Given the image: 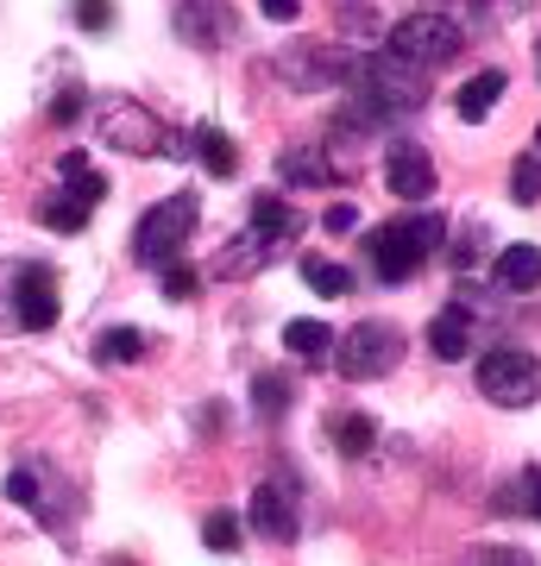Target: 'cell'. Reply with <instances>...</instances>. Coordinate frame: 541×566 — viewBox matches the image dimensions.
<instances>
[{
  "label": "cell",
  "instance_id": "1",
  "mask_svg": "<svg viewBox=\"0 0 541 566\" xmlns=\"http://www.w3.org/2000/svg\"><path fill=\"white\" fill-rule=\"evenodd\" d=\"M346 82H353V107L341 114V126H365V133H384L391 120H403V114H416L428 102V70L397 57L391 44L353 63Z\"/></svg>",
  "mask_w": 541,
  "mask_h": 566
},
{
  "label": "cell",
  "instance_id": "2",
  "mask_svg": "<svg viewBox=\"0 0 541 566\" xmlns=\"http://www.w3.org/2000/svg\"><path fill=\"white\" fill-rule=\"evenodd\" d=\"M435 245H441V221H435V214L391 221V227L372 233V271H378L384 283H403V277H416L422 264H428Z\"/></svg>",
  "mask_w": 541,
  "mask_h": 566
},
{
  "label": "cell",
  "instance_id": "3",
  "mask_svg": "<svg viewBox=\"0 0 541 566\" xmlns=\"http://www.w3.org/2000/svg\"><path fill=\"white\" fill-rule=\"evenodd\" d=\"M334 365H341L346 385H372V378L403 365V334L391 322H360L346 340H334Z\"/></svg>",
  "mask_w": 541,
  "mask_h": 566
},
{
  "label": "cell",
  "instance_id": "4",
  "mask_svg": "<svg viewBox=\"0 0 541 566\" xmlns=\"http://www.w3.org/2000/svg\"><path fill=\"white\" fill-rule=\"evenodd\" d=\"M460 44H466L460 20L428 13V7H416L403 25H391V51H397V57H409V63H422V70H441V63H454V57H460Z\"/></svg>",
  "mask_w": 541,
  "mask_h": 566
},
{
  "label": "cell",
  "instance_id": "5",
  "mask_svg": "<svg viewBox=\"0 0 541 566\" xmlns=\"http://www.w3.org/2000/svg\"><path fill=\"white\" fill-rule=\"evenodd\" d=\"M479 397H491L498 409H529L541 397V359L517 353V346H498L479 359Z\"/></svg>",
  "mask_w": 541,
  "mask_h": 566
},
{
  "label": "cell",
  "instance_id": "6",
  "mask_svg": "<svg viewBox=\"0 0 541 566\" xmlns=\"http://www.w3.org/2000/svg\"><path fill=\"white\" fill-rule=\"evenodd\" d=\"M196 214H201V202L189 196V189H177L170 202L152 208V214L139 221V233H133V252H139V264H152V271H158L164 259H177L183 240H189V227H196Z\"/></svg>",
  "mask_w": 541,
  "mask_h": 566
},
{
  "label": "cell",
  "instance_id": "7",
  "mask_svg": "<svg viewBox=\"0 0 541 566\" xmlns=\"http://www.w3.org/2000/svg\"><path fill=\"white\" fill-rule=\"evenodd\" d=\"M101 139L121 145V151H133V158H158V151L177 158L183 151V145L170 139V126H164L158 114H145L139 102H107L101 107Z\"/></svg>",
  "mask_w": 541,
  "mask_h": 566
},
{
  "label": "cell",
  "instance_id": "8",
  "mask_svg": "<svg viewBox=\"0 0 541 566\" xmlns=\"http://www.w3.org/2000/svg\"><path fill=\"white\" fill-rule=\"evenodd\" d=\"M13 322H20L25 334L58 327V277H51L44 264H25L20 277H13Z\"/></svg>",
  "mask_w": 541,
  "mask_h": 566
},
{
  "label": "cell",
  "instance_id": "9",
  "mask_svg": "<svg viewBox=\"0 0 541 566\" xmlns=\"http://www.w3.org/2000/svg\"><path fill=\"white\" fill-rule=\"evenodd\" d=\"M384 182H391V196H403V202H422V196H435V158L422 145L397 139L384 151Z\"/></svg>",
  "mask_w": 541,
  "mask_h": 566
},
{
  "label": "cell",
  "instance_id": "10",
  "mask_svg": "<svg viewBox=\"0 0 541 566\" xmlns=\"http://www.w3.org/2000/svg\"><path fill=\"white\" fill-rule=\"evenodd\" d=\"M177 39L196 51H221L233 39V13L221 0H177Z\"/></svg>",
  "mask_w": 541,
  "mask_h": 566
},
{
  "label": "cell",
  "instance_id": "11",
  "mask_svg": "<svg viewBox=\"0 0 541 566\" xmlns=\"http://www.w3.org/2000/svg\"><path fill=\"white\" fill-rule=\"evenodd\" d=\"M246 516H252V528H259L264 542H278V547H290V542H296V528H302L296 497H290L283 485H259V491H252V510H246Z\"/></svg>",
  "mask_w": 541,
  "mask_h": 566
},
{
  "label": "cell",
  "instance_id": "12",
  "mask_svg": "<svg viewBox=\"0 0 541 566\" xmlns=\"http://www.w3.org/2000/svg\"><path fill=\"white\" fill-rule=\"evenodd\" d=\"M466 346H472V322H466V308H441L435 322H428V353L435 359H466Z\"/></svg>",
  "mask_w": 541,
  "mask_h": 566
},
{
  "label": "cell",
  "instance_id": "13",
  "mask_svg": "<svg viewBox=\"0 0 541 566\" xmlns=\"http://www.w3.org/2000/svg\"><path fill=\"white\" fill-rule=\"evenodd\" d=\"M498 95H503V70H479V76H472L460 95H454V107H460V120H466V126H479V120H491Z\"/></svg>",
  "mask_w": 541,
  "mask_h": 566
},
{
  "label": "cell",
  "instance_id": "14",
  "mask_svg": "<svg viewBox=\"0 0 541 566\" xmlns=\"http://www.w3.org/2000/svg\"><path fill=\"white\" fill-rule=\"evenodd\" d=\"M498 283L503 290H535L541 283V252L529 240H517V245H503V259H498Z\"/></svg>",
  "mask_w": 541,
  "mask_h": 566
},
{
  "label": "cell",
  "instance_id": "15",
  "mask_svg": "<svg viewBox=\"0 0 541 566\" xmlns=\"http://www.w3.org/2000/svg\"><path fill=\"white\" fill-rule=\"evenodd\" d=\"M334 327L327 322H283V346L296 353V359H334Z\"/></svg>",
  "mask_w": 541,
  "mask_h": 566
},
{
  "label": "cell",
  "instance_id": "16",
  "mask_svg": "<svg viewBox=\"0 0 541 566\" xmlns=\"http://www.w3.org/2000/svg\"><path fill=\"white\" fill-rule=\"evenodd\" d=\"M264 259H271V240L252 227V233H240V240H233V252H221V259H215V277H246V271H259Z\"/></svg>",
  "mask_w": 541,
  "mask_h": 566
},
{
  "label": "cell",
  "instance_id": "17",
  "mask_svg": "<svg viewBox=\"0 0 541 566\" xmlns=\"http://www.w3.org/2000/svg\"><path fill=\"white\" fill-rule=\"evenodd\" d=\"M290 182H334L341 170L327 164V151H315V145H302V151H283V164H278Z\"/></svg>",
  "mask_w": 541,
  "mask_h": 566
},
{
  "label": "cell",
  "instance_id": "18",
  "mask_svg": "<svg viewBox=\"0 0 541 566\" xmlns=\"http://www.w3.org/2000/svg\"><path fill=\"white\" fill-rule=\"evenodd\" d=\"M63 182H70V196H76V202H89V208L107 196V177H101V170H89V158H82V151H63Z\"/></svg>",
  "mask_w": 541,
  "mask_h": 566
},
{
  "label": "cell",
  "instance_id": "19",
  "mask_svg": "<svg viewBox=\"0 0 541 566\" xmlns=\"http://www.w3.org/2000/svg\"><path fill=\"white\" fill-rule=\"evenodd\" d=\"M302 283H309L315 296H346V290H353V271L334 264V259H302Z\"/></svg>",
  "mask_w": 541,
  "mask_h": 566
},
{
  "label": "cell",
  "instance_id": "20",
  "mask_svg": "<svg viewBox=\"0 0 541 566\" xmlns=\"http://www.w3.org/2000/svg\"><path fill=\"white\" fill-rule=\"evenodd\" d=\"M139 353H145V334H139V327H107V334L95 340V359H101V365H133Z\"/></svg>",
  "mask_w": 541,
  "mask_h": 566
},
{
  "label": "cell",
  "instance_id": "21",
  "mask_svg": "<svg viewBox=\"0 0 541 566\" xmlns=\"http://www.w3.org/2000/svg\"><path fill=\"white\" fill-rule=\"evenodd\" d=\"M196 145H201V164H208L215 177H233V170H240V151H233V139H227V133H215V126H201V133H196Z\"/></svg>",
  "mask_w": 541,
  "mask_h": 566
},
{
  "label": "cell",
  "instance_id": "22",
  "mask_svg": "<svg viewBox=\"0 0 541 566\" xmlns=\"http://www.w3.org/2000/svg\"><path fill=\"white\" fill-rule=\"evenodd\" d=\"M252 227H259L264 240H283V233H296L302 221L278 202V196H259V202H252Z\"/></svg>",
  "mask_w": 541,
  "mask_h": 566
},
{
  "label": "cell",
  "instance_id": "23",
  "mask_svg": "<svg viewBox=\"0 0 541 566\" xmlns=\"http://www.w3.org/2000/svg\"><path fill=\"white\" fill-rule=\"evenodd\" d=\"M334 441H341V453L360 460V453H372V441H378V422H372V416H341V422H334Z\"/></svg>",
  "mask_w": 541,
  "mask_h": 566
},
{
  "label": "cell",
  "instance_id": "24",
  "mask_svg": "<svg viewBox=\"0 0 541 566\" xmlns=\"http://www.w3.org/2000/svg\"><path fill=\"white\" fill-rule=\"evenodd\" d=\"M158 283H164V296H170V303H189L201 277H196V264H183V252H177V259L158 264Z\"/></svg>",
  "mask_w": 541,
  "mask_h": 566
},
{
  "label": "cell",
  "instance_id": "25",
  "mask_svg": "<svg viewBox=\"0 0 541 566\" xmlns=\"http://www.w3.org/2000/svg\"><path fill=\"white\" fill-rule=\"evenodd\" d=\"M201 542H208V554H240V516L215 510V516L201 523Z\"/></svg>",
  "mask_w": 541,
  "mask_h": 566
},
{
  "label": "cell",
  "instance_id": "26",
  "mask_svg": "<svg viewBox=\"0 0 541 566\" xmlns=\"http://www.w3.org/2000/svg\"><path fill=\"white\" fill-rule=\"evenodd\" d=\"M510 196H517L522 208H535V202H541V151L517 158V170H510Z\"/></svg>",
  "mask_w": 541,
  "mask_h": 566
},
{
  "label": "cell",
  "instance_id": "27",
  "mask_svg": "<svg viewBox=\"0 0 541 566\" xmlns=\"http://www.w3.org/2000/svg\"><path fill=\"white\" fill-rule=\"evenodd\" d=\"M39 221L51 227V233H82V227H89V202H44Z\"/></svg>",
  "mask_w": 541,
  "mask_h": 566
},
{
  "label": "cell",
  "instance_id": "28",
  "mask_svg": "<svg viewBox=\"0 0 541 566\" xmlns=\"http://www.w3.org/2000/svg\"><path fill=\"white\" fill-rule=\"evenodd\" d=\"M428 13H447V20H466V25H479L485 13H491V0H422Z\"/></svg>",
  "mask_w": 541,
  "mask_h": 566
},
{
  "label": "cell",
  "instance_id": "29",
  "mask_svg": "<svg viewBox=\"0 0 541 566\" xmlns=\"http://www.w3.org/2000/svg\"><path fill=\"white\" fill-rule=\"evenodd\" d=\"M252 403H259V416H283V403H290L283 378H259V385H252Z\"/></svg>",
  "mask_w": 541,
  "mask_h": 566
},
{
  "label": "cell",
  "instance_id": "30",
  "mask_svg": "<svg viewBox=\"0 0 541 566\" xmlns=\"http://www.w3.org/2000/svg\"><path fill=\"white\" fill-rule=\"evenodd\" d=\"M7 497H13L20 510H39V504H44V497H39V479H32V472H7Z\"/></svg>",
  "mask_w": 541,
  "mask_h": 566
},
{
  "label": "cell",
  "instance_id": "31",
  "mask_svg": "<svg viewBox=\"0 0 541 566\" xmlns=\"http://www.w3.org/2000/svg\"><path fill=\"white\" fill-rule=\"evenodd\" d=\"M76 25H82V32H101V25H114V0H76Z\"/></svg>",
  "mask_w": 541,
  "mask_h": 566
},
{
  "label": "cell",
  "instance_id": "32",
  "mask_svg": "<svg viewBox=\"0 0 541 566\" xmlns=\"http://www.w3.org/2000/svg\"><path fill=\"white\" fill-rule=\"evenodd\" d=\"M321 227H327V233H353V227H360V208H353V202H334L327 214H321Z\"/></svg>",
  "mask_w": 541,
  "mask_h": 566
},
{
  "label": "cell",
  "instance_id": "33",
  "mask_svg": "<svg viewBox=\"0 0 541 566\" xmlns=\"http://www.w3.org/2000/svg\"><path fill=\"white\" fill-rule=\"evenodd\" d=\"M259 13L264 20H278V25H290L302 13V0H259Z\"/></svg>",
  "mask_w": 541,
  "mask_h": 566
},
{
  "label": "cell",
  "instance_id": "34",
  "mask_svg": "<svg viewBox=\"0 0 541 566\" xmlns=\"http://www.w3.org/2000/svg\"><path fill=\"white\" fill-rule=\"evenodd\" d=\"M529 510H535V516H541V472H535V479H529Z\"/></svg>",
  "mask_w": 541,
  "mask_h": 566
},
{
  "label": "cell",
  "instance_id": "35",
  "mask_svg": "<svg viewBox=\"0 0 541 566\" xmlns=\"http://www.w3.org/2000/svg\"><path fill=\"white\" fill-rule=\"evenodd\" d=\"M535 151H541V126H535Z\"/></svg>",
  "mask_w": 541,
  "mask_h": 566
},
{
  "label": "cell",
  "instance_id": "36",
  "mask_svg": "<svg viewBox=\"0 0 541 566\" xmlns=\"http://www.w3.org/2000/svg\"><path fill=\"white\" fill-rule=\"evenodd\" d=\"M535 70H541V44H535Z\"/></svg>",
  "mask_w": 541,
  "mask_h": 566
}]
</instances>
